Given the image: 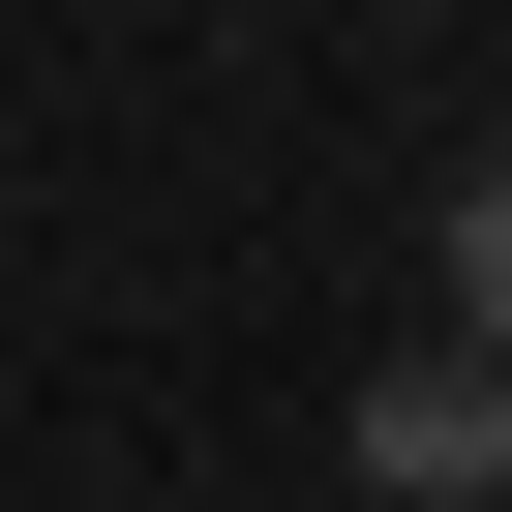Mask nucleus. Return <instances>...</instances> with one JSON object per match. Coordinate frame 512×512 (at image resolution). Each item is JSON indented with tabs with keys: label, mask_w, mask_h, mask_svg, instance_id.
Listing matches in <instances>:
<instances>
[{
	"label": "nucleus",
	"mask_w": 512,
	"mask_h": 512,
	"mask_svg": "<svg viewBox=\"0 0 512 512\" xmlns=\"http://www.w3.org/2000/svg\"><path fill=\"white\" fill-rule=\"evenodd\" d=\"M362 482H392V512L512 482V362H392V392H362Z\"/></svg>",
	"instance_id": "1"
},
{
	"label": "nucleus",
	"mask_w": 512,
	"mask_h": 512,
	"mask_svg": "<svg viewBox=\"0 0 512 512\" xmlns=\"http://www.w3.org/2000/svg\"><path fill=\"white\" fill-rule=\"evenodd\" d=\"M452 302H482V332H512V151H482V181H452Z\"/></svg>",
	"instance_id": "2"
}]
</instances>
